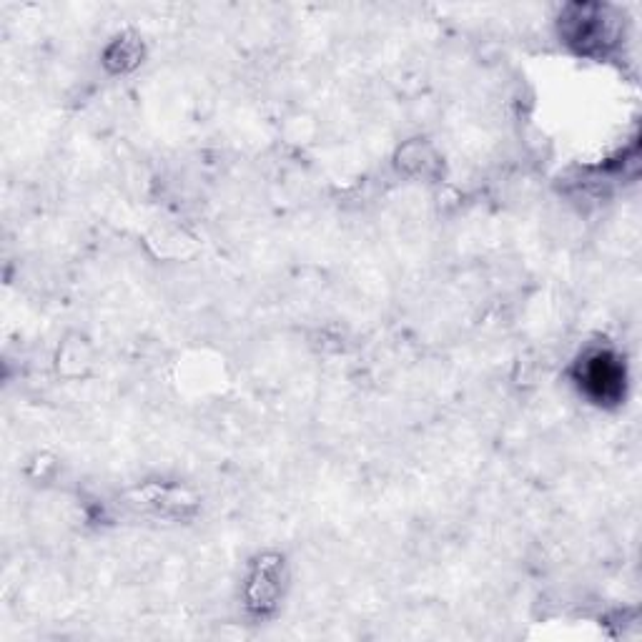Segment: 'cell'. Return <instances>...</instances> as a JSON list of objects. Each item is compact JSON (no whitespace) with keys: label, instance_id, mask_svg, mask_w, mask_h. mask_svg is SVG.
Instances as JSON below:
<instances>
[{"label":"cell","instance_id":"1","mask_svg":"<svg viewBox=\"0 0 642 642\" xmlns=\"http://www.w3.org/2000/svg\"><path fill=\"white\" fill-rule=\"evenodd\" d=\"M585 382L595 389L597 397H617L622 387V372L615 359L607 357V354H595L585 367Z\"/></svg>","mask_w":642,"mask_h":642}]
</instances>
